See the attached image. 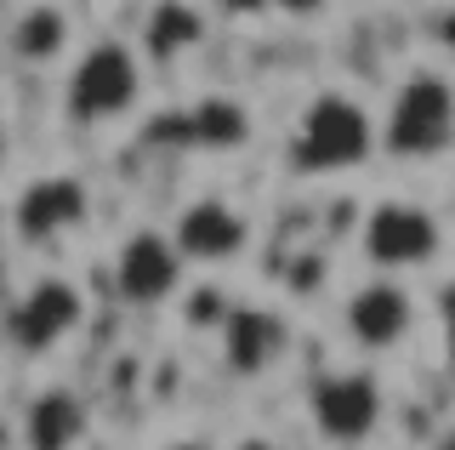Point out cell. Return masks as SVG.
Masks as SVG:
<instances>
[{"label": "cell", "instance_id": "7", "mask_svg": "<svg viewBox=\"0 0 455 450\" xmlns=\"http://www.w3.org/2000/svg\"><path fill=\"white\" fill-rule=\"evenodd\" d=\"M341 331L359 354H393V348L410 342L416 331V297H410L398 279H364V285L347 291L341 302Z\"/></svg>", "mask_w": 455, "mask_h": 450}, {"label": "cell", "instance_id": "8", "mask_svg": "<svg viewBox=\"0 0 455 450\" xmlns=\"http://www.w3.org/2000/svg\"><path fill=\"white\" fill-rule=\"evenodd\" d=\"M182 251L171 234H154V229H137L125 234L120 251H114V291H120L125 308H160L182 291Z\"/></svg>", "mask_w": 455, "mask_h": 450}, {"label": "cell", "instance_id": "4", "mask_svg": "<svg viewBox=\"0 0 455 450\" xmlns=\"http://www.w3.org/2000/svg\"><path fill=\"white\" fill-rule=\"evenodd\" d=\"M359 251H364L370 269H381V274H416L427 262H438L444 229L416 200H381V205H370V217L359 229Z\"/></svg>", "mask_w": 455, "mask_h": 450}, {"label": "cell", "instance_id": "11", "mask_svg": "<svg viewBox=\"0 0 455 450\" xmlns=\"http://www.w3.org/2000/svg\"><path fill=\"white\" fill-rule=\"evenodd\" d=\"M85 211H92V200H85L80 177L52 172V177L23 182L18 211H12V217H18V234H23V240H52V234L80 229V222H85Z\"/></svg>", "mask_w": 455, "mask_h": 450}, {"label": "cell", "instance_id": "17", "mask_svg": "<svg viewBox=\"0 0 455 450\" xmlns=\"http://www.w3.org/2000/svg\"><path fill=\"white\" fill-rule=\"evenodd\" d=\"M274 12H284V18H296V23H313V18L331 12V0H274Z\"/></svg>", "mask_w": 455, "mask_h": 450}, {"label": "cell", "instance_id": "6", "mask_svg": "<svg viewBox=\"0 0 455 450\" xmlns=\"http://www.w3.org/2000/svg\"><path fill=\"white\" fill-rule=\"evenodd\" d=\"M381 411H387V399L370 371H331L307 393V416L331 445H364L381 428Z\"/></svg>", "mask_w": 455, "mask_h": 450}, {"label": "cell", "instance_id": "5", "mask_svg": "<svg viewBox=\"0 0 455 450\" xmlns=\"http://www.w3.org/2000/svg\"><path fill=\"white\" fill-rule=\"evenodd\" d=\"M80 319H85V297H80L75 279L40 274L35 285L12 302L6 331H12V348H18V354L40 359V354H52V348H63L68 336L80 331Z\"/></svg>", "mask_w": 455, "mask_h": 450}, {"label": "cell", "instance_id": "19", "mask_svg": "<svg viewBox=\"0 0 455 450\" xmlns=\"http://www.w3.org/2000/svg\"><path fill=\"white\" fill-rule=\"evenodd\" d=\"M234 450H279V445H274V439H239Z\"/></svg>", "mask_w": 455, "mask_h": 450}, {"label": "cell", "instance_id": "9", "mask_svg": "<svg viewBox=\"0 0 455 450\" xmlns=\"http://www.w3.org/2000/svg\"><path fill=\"white\" fill-rule=\"evenodd\" d=\"M171 240L199 269H228L251 251V217L228 200H188L171 222Z\"/></svg>", "mask_w": 455, "mask_h": 450}, {"label": "cell", "instance_id": "3", "mask_svg": "<svg viewBox=\"0 0 455 450\" xmlns=\"http://www.w3.org/2000/svg\"><path fill=\"white\" fill-rule=\"evenodd\" d=\"M68 120L80 125H114L142 103V58L125 40H92L75 58L63 86Z\"/></svg>", "mask_w": 455, "mask_h": 450}, {"label": "cell", "instance_id": "20", "mask_svg": "<svg viewBox=\"0 0 455 450\" xmlns=\"http://www.w3.org/2000/svg\"><path fill=\"white\" fill-rule=\"evenodd\" d=\"M160 450H211V445H199V439H182V445H160Z\"/></svg>", "mask_w": 455, "mask_h": 450}, {"label": "cell", "instance_id": "14", "mask_svg": "<svg viewBox=\"0 0 455 450\" xmlns=\"http://www.w3.org/2000/svg\"><path fill=\"white\" fill-rule=\"evenodd\" d=\"M182 143L199 149H245L251 143V115L234 97H205L194 115H182Z\"/></svg>", "mask_w": 455, "mask_h": 450}, {"label": "cell", "instance_id": "18", "mask_svg": "<svg viewBox=\"0 0 455 450\" xmlns=\"http://www.w3.org/2000/svg\"><path fill=\"white\" fill-rule=\"evenodd\" d=\"M433 40H438V46H444L450 58H455V0H450V6L433 18Z\"/></svg>", "mask_w": 455, "mask_h": 450}, {"label": "cell", "instance_id": "15", "mask_svg": "<svg viewBox=\"0 0 455 450\" xmlns=\"http://www.w3.org/2000/svg\"><path fill=\"white\" fill-rule=\"evenodd\" d=\"M199 35H205V18H199L194 0H160L148 29H142V46H148L154 58H177V52L199 46Z\"/></svg>", "mask_w": 455, "mask_h": 450}, {"label": "cell", "instance_id": "13", "mask_svg": "<svg viewBox=\"0 0 455 450\" xmlns=\"http://www.w3.org/2000/svg\"><path fill=\"white\" fill-rule=\"evenodd\" d=\"M85 428H92V416H85V399L75 388H40L23 411V445L28 450H80Z\"/></svg>", "mask_w": 455, "mask_h": 450}, {"label": "cell", "instance_id": "10", "mask_svg": "<svg viewBox=\"0 0 455 450\" xmlns=\"http://www.w3.org/2000/svg\"><path fill=\"white\" fill-rule=\"evenodd\" d=\"M284 354H291L284 314H267V308H234V314H222V359L234 376H262Z\"/></svg>", "mask_w": 455, "mask_h": 450}, {"label": "cell", "instance_id": "12", "mask_svg": "<svg viewBox=\"0 0 455 450\" xmlns=\"http://www.w3.org/2000/svg\"><path fill=\"white\" fill-rule=\"evenodd\" d=\"M68 46H75V18L57 0H28L6 29V52L23 68H57L68 58Z\"/></svg>", "mask_w": 455, "mask_h": 450}, {"label": "cell", "instance_id": "2", "mask_svg": "<svg viewBox=\"0 0 455 450\" xmlns=\"http://www.w3.org/2000/svg\"><path fill=\"white\" fill-rule=\"evenodd\" d=\"M381 149L393 160H438L455 149V86L433 68L398 80L387 120H381Z\"/></svg>", "mask_w": 455, "mask_h": 450}, {"label": "cell", "instance_id": "1", "mask_svg": "<svg viewBox=\"0 0 455 450\" xmlns=\"http://www.w3.org/2000/svg\"><path fill=\"white\" fill-rule=\"evenodd\" d=\"M376 149H381V125L359 97H347V92L307 97V108L296 115V132H291V165L302 177L353 172V165H364Z\"/></svg>", "mask_w": 455, "mask_h": 450}, {"label": "cell", "instance_id": "16", "mask_svg": "<svg viewBox=\"0 0 455 450\" xmlns=\"http://www.w3.org/2000/svg\"><path fill=\"white\" fill-rule=\"evenodd\" d=\"M211 12H217V18L245 23V18H262V12H274V0H211Z\"/></svg>", "mask_w": 455, "mask_h": 450}]
</instances>
